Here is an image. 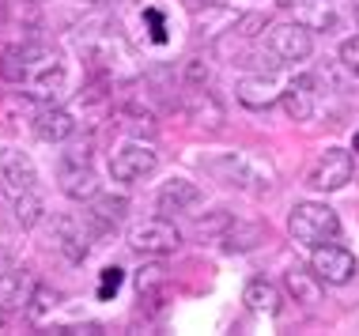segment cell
<instances>
[{
	"instance_id": "603a6c76",
	"label": "cell",
	"mask_w": 359,
	"mask_h": 336,
	"mask_svg": "<svg viewBox=\"0 0 359 336\" xmlns=\"http://www.w3.org/2000/svg\"><path fill=\"white\" fill-rule=\"evenodd\" d=\"M235 12L231 8H223L219 0H212V4H205V12H197V19H193V31L205 34V38H216L219 31H231L235 27Z\"/></svg>"
},
{
	"instance_id": "4316f807",
	"label": "cell",
	"mask_w": 359,
	"mask_h": 336,
	"mask_svg": "<svg viewBox=\"0 0 359 336\" xmlns=\"http://www.w3.org/2000/svg\"><path fill=\"white\" fill-rule=\"evenodd\" d=\"M137 287H140V299H151L159 287H167V268L163 265H148L137 272Z\"/></svg>"
},
{
	"instance_id": "8992f818",
	"label": "cell",
	"mask_w": 359,
	"mask_h": 336,
	"mask_svg": "<svg viewBox=\"0 0 359 336\" xmlns=\"http://www.w3.org/2000/svg\"><path fill=\"white\" fill-rule=\"evenodd\" d=\"M129 246L144 257H167V253H178L182 249V230L167 216L140 219L137 227H129Z\"/></svg>"
},
{
	"instance_id": "30bf717a",
	"label": "cell",
	"mask_w": 359,
	"mask_h": 336,
	"mask_svg": "<svg viewBox=\"0 0 359 336\" xmlns=\"http://www.w3.org/2000/svg\"><path fill=\"white\" fill-rule=\"evenodd\" d=\"M352 170H355V159L352 151L344 148H325L318 162L310 167V189H318V193H337V189H344L348 181H352Z\"/></svg>"
},
{
	"instance_id": "74e56055",
	"label": "cell",
	"mask_w": 359,
	"mask_h": 336,
	"mask_svg": "<svg viewBox=\"0 0 359 336\" xmlns=\"http://www.w3.org/2000/svg\"><path fill=\"white\" fill-rule=\"evenodd\" d=\"M193 4H212V0H193Z\"/></svg>"
},
{
	"instance_id": "ac0fdd59",
	"label": "cell",
	"mask_w": 359,
	"mask_h": 336,
	"mask_svg": "<svg viewBox=\"0 0 359 336\" xmlns=\"http://www.w3.org/2000/svg\"><path fill=\"white\" fill-rule=\"evenodd\" d=\"M235 99L246 110H269L273 102H280V88H276L273 72H250V76H242L238 88H235Z\"/></svg>"
},
{
	"instance_id": "e575fe53",
	"label": "cell",
	"mask_w": 359,
	"mask_h": 336,
	"mask_svg": "<svg viewBox=\"0 0 359 336\" xmlns=\"http://www.w3.org/2000/svg\"><path fill=\"white\" fill-rule=\"evenodd\" d=\"M276 4H280V8H306L310 0H276Z\"/></svg>"
},
{
	"instance_id": "5b68a950",
	"label": "cell",
	"mask_w": 359,
	"mask_h": 336,
	"mask_svg": "<svg viewBox=\"0 0 359 336\" xmlns=\"http://www.w3.org/2000/svg\"><path fill=\"white\" fill-rule=\"evenodd\" d=\"M57 186L69 200H91L99 193V178L91 170V155H87V144H72L69 151H61L57 159Z\"/></svg>"
},
{
	"instance_id": "5bb4252c",
	"label": "cell",
	"mask_w": 359,
	"mask_h": 336,
	"mask_svg": "<svg viewBox=\"0 0 359 336\" xmlns=\"http://www.w3.org/2000/svg\"><path fill=\"white\" fill-rule=\"evenodd\" d=\"M87 223L91 230H99V234H110V230H118L125 223V216H129V200L121 193H95L87 200Z\"/></svg>"
},
{
	"instance_id": "4fadbf2b",
	"label": "cell",
	"mask_w": 359,
	"mask_h": 336,
	"mask_svg": "<svg viewBox=\"0 0 359 336\" xmlns=\"http://www.w3.org/2000/svg\"><path fill=\"white\" fill-rule=\"evenodd\" d=\"M280 106H284L287 121H310L318 110V76H295L284 91H280Z\"/></svg>"
},
{
	"instance_id": "ffe728a7",
	"label": "cell",
	"mask_w": 359,
	"mask_h": 336,
	"mask_svg": "<svg viewBox=\"0 0 359 336\" xmlns=\"http://www.w3.org/2000/svg\"><path fill=\"white\" fill-rule=\"evenodd\" d=\"M242 302H246L250 314H261V318H276V314L284 310V295H280V287L273 280H265V276H257V280L246 284Z\"/></svg>"
},
{
	"instance_id": "ba28073f",
	"label": "cell",
	"mask_w": 359,
	"mask_h": 336,
	"mask_svg": "<svg viewBox=\"0 0 359 336\" xmlns=\"http://www.w3.org/2000/svg\"><path fill=\"white\" fill-rule=\"evenodd\" d=\"M155 167H159V155H155V148H151V144H144V140L121 144V148L110 155V178L121 181V186L144 181L148 174H155Z\"/></svg>"
},
{
	"instance_id": "83f0119b",
	"label": "cell",
	"mask_w": 359,
	"mask_h": 336,
	"mask_svg": "<svg viewBox=\"0 0 359 336\" xmlns=\"http://www.w3.org/2000/svg\"><path fill=\"white\" fill-rule=\"evenodd\" d=\"M208 80H212L208 61H201V57H189L186 69H182V83H186V88H208Z\"/></svg>"
},
{
	"instance_id": "e0dca14e",
	"label": "cell",
	"mask_w": 359,
	"mask_h": 336,
	"mask_svg": "<svg viewBox=\"0 0 359 336\" xmlns=\"http://www.w3.org/2000/svg\"><path fill=\"white\" fill-rule=\"evenodd\" d=\"M72 132H76V121L65 106L46 102V106L34 110V136L42 144H65V140H72Z\"/></svg>"
},
{
	"instance_id": "2e32d148",
	"label": "cell",
	"mask_w": 359,
	"mask_h": 336,
	"mask_svg": "<svg viewBox=\"0 0 359 336\" xmlns=\"http://www.w3.org/2000/svg\"><path fill=\"white\" fill-rule=\"evenodd\" d=\"M182 110H186V118L197 125V129H208V132L223 129V106H219V99L208 88H186Z\"/></svg>"
},
{
	"instance_id": "9c48e42d",
	"label": "cell",
	"mask_w": 359,
	"mask_h": 336,
	"mask_svg": "<svg viewBox=\"0 0 359 336\" xmlns=\"http://www.w3.org/2000/svg\"><path fill=\"white\" fill-rule=\"evenodd\" d=\"M265 46L284 64H295V61H306L314 53V31L306 23H269Z\"/></svg>"
},
{
	"instance_id": "1f68e13d",
	"label": "cell",
	"mask_w": 359,
	"mask_h": 336,
	"mask_svg": "<svg viewBox=\"0 0 359 336\" xmlns=\"http://www.w3.org/2000/svg\"><path fill=\"white\" fill-rule=\"evenodd\" d=\"M50 306H57V295H53V291H46V287H34V295H31V306H27V310H31L34 318H38V314H46Z\"/></svg>"
},
{
	"instance_id": "7a4b0ae2",
	"label": "cell",
	"mask_w": 359,
	"mask_h": 336,
	"mask_svg": "<svg viewBox=\"0 0 359 336\" xmlns=\"http://www.w3.org/2000/svg\"><path fill=\"white\" fill-rule=\"evenodd\" d=\"M19 57H23V80H19V88H23L27 99L53 102L57 94H65L69 72H65V61L57 50H50L42 42H31V46H19Z\"/></svg>"
},
{
	"instance_id": "7402d4cb",
	"label": "cell",
	"mask_w": 359,
	"mask_h": 336,
	"mask_svg": "<svg viewBox=\"0 0 359 336\" xmlns=\"http://www.w3.org/2000/svg\"><path fill=\"white\" fill-rule=\"evenodd\" d=\"M219 242H223L227 253H250L257 242H265V227H261V223H246V219H235Z\"/></svg>"
},
{
	"instance_id": "ab89813d",
	"label": "cell",
	"mask_w": 359,
	"mask_h": 336,
	"mask_svg": "<svg viewBox=\"0 0 359 336\" xmlns=\"http://www.w3.org/2000/svg\"><path fill=\"white\" fill-rule=\"evenodd\" d=\"M0 12H4V0H0Z\"/></svg>"
},
{
	"instance_id": "4dcf8cb0",
	"label": "cell",
	"mask_w": 359,
	"mask_h": 336,
	"mask_svg": "<svg viewBox=\"0 0 359 336\" xmlns=\"http://www.w3.org/2000/svg\"><path fill=\"white\" fill-rule=\"evenodd\" d=\"M341 64L359 80V34L348 38V42H341Z\"/></svg>"
},
{
	"instance_id": "3957f363",
	"label": "cell",
	"mask_w": 359,
	"mask_h": 336,
	"mask_svg": "<svg viewBox=\"0 0 359 336\" xmlns=\"http://www.w3.org/2000/svg\"><path fill=\"white\" fill-rule=\"evenodd\" d=\"M76 46H80V57L91 64L95 72L102 76H118V69L125 61H133V46L125 42L118 23H91L76 34Z\"/></svg>"
},
{
	"instance_id": "d590c367",
	"label": "cell",
	"mask_w": 359,
	"mask_h": 336,
	"mask_svg": "<svg viewBox=\"0 0 359 336\" xmlns=\"http://www.w3.org/2000/svg\"><path fill=\"white\" fill-rule=\"evenodd\" d=\"M352 151H355V155H359V132H355V140H352Z\"/></svg>"
},
{
	"instance_id": "484cf974",
	"label": "cell",
	"mask_w": 359,
	"mask_h": 336,
	"mask_svg": "<svg viewBox=\"0 0 359 336\" xmlns=\"http://www.w3.org/2000/svg\"><path fill=\"white\" fill-rule=\"evenodd\" d=\"M265 31H269V15L265 12H246V15L235 19V27H231V34H235V38H257Z\"/></svg>"
},
{
	"instance_id": "836d02e7",
	"label": "cell",
	"mask_w": 359,
	"mask_h": 336,
	"mask_svg": "<svg viewBox=\"0 0 359 336\" xmlns=\"http://www.w3.org/2000/svg\"><path fill=\"white\" fill-rule=\"evenodd\" d=\"M8 268H15V257H12V253H8V249H4V246H0V276H4V272H8Z\"/></svg>"
},
{
	"instance_id": "8d00e7d4",
	"label": "cell",
	"mask_w": 359,
	"mask_h": 336,
	"mask_svg": "<svg viewBox=\"0 0 359 336\" xmlns=\"http://www.w3.org/2000/svg\"><path fill=\"white\" fill-rule=\"evenodd\" d=\"M91 4H110V0H91Z\"/></svg>"
},
{
	"instance_id": "52a82bcc",
	"label": "cell",
	"mask_w": 359,
	"mask_h": 336,
	"mask_svg": "<svg viewBox=\"0 0 359 336\" xmlns=\"http://www.w3.org/2000/svg\"><path fill=\"white\" fill-rule=\"evenodd\" d=\"M310 268H314V276L325 287H344V284H352L355 272H359L355 253L348 246H337V242H325V246L310 249Z\"/></svg>"
},
{
	"instance_id": "7c38bea8",
	"label": "cell",
	"mask_w": 359,
	"mask_h": 336,
	"mask_svg": "<svg viewBox=\"0 0 359 336\" xmlns=\"http://www.w3.org/2000/svg\"><path fill=\"white\" fill-rule=\"evenodd\" d=\"M0 186L12 197L27 193V189H38V167L27 151L19 148H0Z\"/></svg>"
},
{
	"instance_id": "44dd1931",
	"label": "cell",
	"mask_w": 359,
	"mask_h": 336,
	"mask_svg": "<svg viewBox=\"0 0 359 336\" xmlns=\"http://www.w3.org/2000/svg\"><path fill=\"white\" fill-rule=\"evenodd\" d=\"M284 287H287L291 299L310 306V310L322 302V280L314 276V268H287V272H284Z\"/></svg>"
},
{
	"instance_id": "277c9868",
	"label": "cell",
	"mask_w": 359,
	"mask_h": 336,
	"mask_svg": "<svg viewBox=\"0 0 359 336\" xmlns=\"http://www.w3.org/2000/svg\"><path fill=\"white\" fill-rule=\"evenodd\" d=\"M287 234L295 238L299 246L318 249V246L341 238V216L329 204H322V200H303V204H295L287 216Z\"/></svg>"
},
{
	"instance_id": "cb8c5ba5",
	"label": "cell",
	"mask_w": 359,
	"mask_h": 336,
	"mask_svg": "<svg viewBox=\"0 0 359 336\" xmlns=\"http://www.w3.org/2000/svg\"><path fill=\"white\" fill-rule=\"evenodd\" d=\"M12 208H15V223L23 230H31V227H38L46 219V200H42L38 189H27V193L12 197Z\"/></svg>"
},
{
	"instance_id": "f1b7e54d",
	"label": "cell",
	"mask_w": 359,
	"mask_h": 336,
	"mask_svg": "<svg viewBox=\"0 0 359 336\" xmlns=\"http://www.w3.org/2000/svg\"><path fill=\"white\" fill-rule=\"evenodd\" d=\"M121 284H125V272H121L118 265H106L102 272H99V299H102V302H110L114 295L121 291Z\"/></svg>"
},
{
	"instance_id": "d6986e66",
	"label": "cell",
	"mask_w": 359,
	"mask_h": 336,
	"mask_svg": "<svg viewBox=\"0 0 359 336\" xmlns=\"http://www.w3.org/2000/svg\"><path fill=\"white\" fill-rule=\"evenodd\" d=\"M34 276L27 272V268H8L4 276H0V310L12 314V310H27L31 306V295H34Z\"/></svg>"
},
{
	"instance_id": "d6a6232c",
	"label": "cell",
	"mask_w": 359,
	"mask_h": 336,
	"mask_svg": "<svg viewBox=\"0 0 359 336\" xmlns=\"http://www.w3.org/2000/svg\"><path fill=\"white\" fill-rule=\"evenodd\" d=\"M144 19H148V27H151V38H155V42H167V23H163V12L148 8V12H144Z\"/></svg>"
},
{
	"instance_id": "9a60e30c",
	"label": "cell",
	"mask_w": 359,
	"mask_h": 336,
	"mask_svg": "<svg viewBox=\"0 0 359 336\" xmlns=\"http://www.w3.org/2000/svg\"><path fill=\"white\" fill-rule=\"evenodd\" d=\"M155 204H159L163 216H182V212H189V208L201 204V189H197V181L174 174L170 181H163V186H159Z\"/></svg>"
},
{
	"instance_id": "f546056e",
	"label": "cell",
	"mask_w": 359,
	"mask_h": 336,
	"mask_svg": "<svg viewBox=\"0 0 359 336\" xmlns=\"http://www.w3.org/2000/svg\"><path fill=\"white\" fill-rule=\"evenodd\" d=\"M0 80H8V83L23 80V57H19V46L4 50V57H0Z\"/></svg>"
},
{
	"instance_id": "8fae6325",
	"label": "cell",
	"mask_w": 359,
	"mask_h": 336,
	"mask_svg": "<svg viewBox=\"0 0 359 336\" xmlns=\"http://www.w3.org/2000/svg\"><path fill=\"white\" fill-rule=\"evenodd\" d=\"M91 223H87V216H57L53 219V246L57 253L65 257V261L80 265L87 261V253H91V230H87Z\"/></svg>"
},
{
	"instance_id": "d4e9b609",
	"label": "cell",
	"mask_w": 359,
	"mask_h": 336,
	"mask_svg": "<svg viewBox=\"0 0 359 336\" xmlns=\"http://www.w3.org/2000/svg\"><path fill=\"white\" fill-rule=\"evenodd\" d=\"M231 223H235V216H231L227 208H216V212H208V216L197 223V234L205 238V242H219V238L227 234Z\"/></svg>"
},
{
	"instance_id": "6da1fadb",
	"label": "cell",
	"mask_w": 359,
	"mask_h": 336,
	"mask_svg": "<svg viewBox=\"0 0 359 336\" xmlns=\"http://www.w3.org/2000/svg\"><path fill=\"white\" fill-rule=\"evenodd\" d=\"M205 170L223 186L238 189V193H269L276 186V167L257 151H227V155H212L205 159Z\"/></svg>"
},
{
	"instance_id": "f35d334b",
	"label": "cell",
	"mask_w": 359,
	"mask_h": 336,
	"mask_svg": "<svg viewBox=\"0 0 359 336\" xmlns=\"http://www.w3.org/2000/svg\"><path fill=\"white\" fill-rule=\"evenodd\" d=\"M31 4H46V0H31Z\"/></svg>"
}]
</instances>
